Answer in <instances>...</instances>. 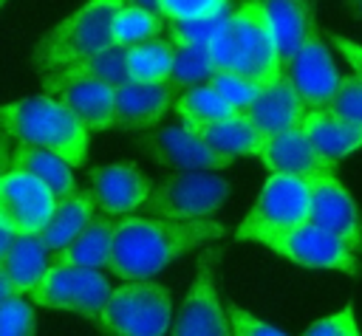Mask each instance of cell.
<instances>
[{
    "label": "cell",
    "instance_id": "obj_4",
    "mask_svg": "<svg viewBox=\"0 0 362 336\" xmlns=\"http://www.w3.org/2000/svg\"><path fill=\"white\" fill-rule=\"evenodd\" d=\"M124 0H88L79 11L57 23L34 48V65L42 73L90 59L113 45V17Z\"/></svg>",
    "mask_w": 362,
    "mask_h": 336
},
{
    "label": "cell",
    "instance_id": "obj_28",
    "mask_svg": "<svg viewBox=\"0 0 362 336\" xmlns=\"http://www.w3.org/2000/svg\"><path fill=\"white\" fill-rule=\"evenodd\" d=\"M175 113L184 119V124H209V121H223L232 116H240L235 107H229L209 85H195L184 96L173 102Z\"/></svg>",
    "mask_w": 362,
    "mask_h": 336
},
{
    "label": "cell",
    "instance_id": "obj_2",
    "mask_svg": "<svg viewBox=\"0 0 362 336\" xmlns=\"http://www.w3.org/2000/svg\"><path fill=\"white\" fill-rule=\"evenodd\" d=\"M0 130L17 141L45 147L71 167L85 164L90 136L82 121L54 96H31L0 107Z\"/></svg>",
    "mask_w": 362,
    "mask_h": 336
},
{
    "label": "cell",
    "instance_id": "obj_41",
    "mask_svg": "<svg viewBox=\"0 0 362 336\" xmlns=\"http://www.w3.org/2000/svg\"><path fill=\"white\" fill-rule=\"evenodd\" d=\"M11 240H14V234H11V229L0 220V260L6 257V251H8V246H11Z\"/></svg>",
    "mask_w": 362,
    "mask_h": 336
},
{
    "label": "cell",
    "instance_id": "obj_32",
    "mask_svg": "<svg viewBox=\"0 0 362 336\" xmlns=\"http://www.w3.org/2000/svg\"><path fill=\"white\" fill-rule=\"evenodd\" d=\"M71 68L74 73H82V76H90V79H99L110 88H119L122 82H127V68H124V48L119 45H110L105 48L102 54L90 56V59H82V62H74V65H65Z\"/></svg>",
    "mask_w": 362,
    "mask_h": 336
},
{
    "label": "cell",
    "instance_id": "obj_38",
    "mask_svg": "<svg viewBox=\"0 0 362 336\" xmlns=\"http://www.w3.org/2000/svg\"><path fill=\"white\" fill-rule=\"evenodd\" d=\"M303 336H359V328H356V319H354V302H348L334 316H325V319L314 322Z\"/></svg>",
    "mask_w": 362,
    "mask_h": 336
},
{
    "label": "cell",
    "instance_id": "obj_8",
    "mask_svg": "<svg viewBox=\"0 0 362 336\" xmlns=\"http://www.w3.org/2000/svg\"><path fill=\"white\" fill-rule=\"evenodd\" d=\"M110 291H113L110 282L96 268L51 263L45 274L40 277V282L28 291V296L34 299V305L54 308V311H71L96 325Z\"/></svg>",
    "mask_w": 362,
    "mask_h": 336
},
{
    "label": "cell",
    "instance_id": "obj_3",
    "mask_svg": "<svg viewBox=\"0 0 362 336\" xmlns=\"http://www.w3.org/2000/svg\"><path fill=\"white\" fill-rule=\"evenodd\" d=\"M206 51L215 71H235L260 85L283 76V65L274 51L260 0H246L235 14H229L226 28Z\"/></svg>",
    "mask_w": 362,
    "mask_h": 336
},
{
    "label": "cell",
    "instance_id": "obj_40",
    "mask_svg": "<svg viewBox=\"0 0 362 336\" xmlns=\"http://www.w3.org/2000/svg\"><path fill=\"white\" fill-rule=\"evenodd\" d=\"M8 158H11V147H8V136L0 130V181L8 172Z\"/></svg>",
    "mask_w": 362,
    "mask_h": 336
},
{
    "label": "cell",
    "instance_id": "obj_42",
    "mask_svg": "<svg viewBox=\"0 0 362 336\" xmlns=\"http://www.w3.org/2000/svg\"><path fill=\"white\" fill-rule=\"evenodd\" d=\"M11 296H20L17 291H14V285L6 280V274L0 271V302H6V299H11Z\"/></svg>",
    "mask_w": 362,
    "mask_h": 336
},
{
    "label": "cell",
    "instance_id": "obj_7",
    "mask_svg": "<svg viewBox=\"0 0 362 336\" xmlns=\"http://www.w3.org/2000/svg\"><path fill=\"white\" fill-rule=\"evenodd\" d=\"M229 198V181L209 169H192L170 175L164 184L150 189L141 203L150 215L167 220H206Z\"/></svg>",
    "mask_w": 362,
    "mask_h": 336
},
{
    "label": "cell",
    "instance_id": "obj_34",
    "mask_svg": "<svg viewBox=\"0 0 362 336\" xmlns=\"http://www.w3.org/2000/svg\"><path fill=\"white\" fill-rule=\"evenodd\" d=\"M331 116L351 121V124H362V76H342L339 88L334 93V99L325 107Z\"/></svg>",
    "mask_w": 362,
    "mask_h": 336
},
{
    "label": "cell",
    "instance_id": "obj_18",
    "mask_svg": "<svg viewBox=\"0 0 362 336\" xmlns=\"http://www.w3.org/2000/svg\"><path fill=\"white\" fill-rule=\"evenodd\" d=\"M150 189V178L136 164H107L90 169V195L96 212L127 215L147 200Z\"/></svg>",
    "mask_w": 362,
    "mask_h": 336
},
{
    "label": "cell",
    "instance_id": "obj_17",
    "mask_svg": "<svg viewBox=\"0 0 362 336\" xmlns=\"http://www.w3.org/2000/svg\"><path fill=\"white\" fill-rule=\"evenodd\" d=\"M175 90L167 82H122L113 90V127L150 130L173 107Z\"/></svg>",
    "mask_w": 362,
    "mask_h": 336
},
{
    "label": "cell",
    "instance_id": "obj_30",
    "mask_svg": "<svg viewBox=\"0 0 362 336\" xmlns=\"http://www.w3.org/2000/svg\"><path fill=\"white\" fill-rule=\"evenodd\" d=\"M212 73H215V68H212V59H209V51L206 48L173 45V71H170V79H167V85L173 90L201 85Z\"/></svg>",
    "mask_w": 362,
    "mask_h": 336
},
{
    "label": "cell",
    "instance_id": "obj_39",
    "mask_svg": "<svg viewBox=\"0 0 362 336\" xmlns=\"http://www.w3.org/2000/svg\"><path fill=\"white\" fill-rule=\"evenodd\" d=\"M328 40L342 51V56L351 62V68L356 71V76H362V45L354 42V40H348V37H339V34H331Z\"/></svg>",
    "mask_w": 362,
    "mask_h": 336
},
{
    "label": "cell",
    "instance_id": "obj_22",
    "mask_svg": "<svg viewBox=\"0 0 362 336\" xmlns=\"http://www.w3.org/2000/svg\"><path fill=\"white\" fill-rule=\"evenodd\" d=\"M116 220L102 217L99 212L90 217V223L59 251H51V263L57 265H79V268H107L110 260V243H113Z\"/></svg>",
    "mask_w": 362,
    "mask_h": 336
},
{
    "label": "cell",
    "instance_id": "obj_12",
    "mask_svg": "<svg viewBox=\"0 0 362 336\" xmlns=\"http://www.w3.org/2000/svg\"><path fill=\"white\" fill-rule=\"evenodd\" d=\"M45 90L48 96H54L57 102H62L88 133H99V130H110L113 127V90L110 85L74 73L71 68H59L51 73H42Z\"/></svg>",
    "mask_w": 362,
    "mask_h": 336
},
{
    "label": "cell",
    "instance_id": "obj_45",
    "mask_svg": "<svg viewBox=\"0 0 362 336\" xmlns=\"http://www.w3.org/2000/svg\"><path fill=\"white\" fill-rule=\"evenodd\" d=\"M3 3H6V0H0V6H3Z\"/></svg>",
    "mask_w": 362,
    "mask_h": 336
},
{
    "label": "cell",
    "instance_id": "obj_21",
    "mask_svg": "<svg viewBox=\"0 0 362 336\" xmlns=\"http://www.w3.org/2000/svg\"><path fill=\"white\" fill-rule=\"evenodd\" d=\"M297 127L305 133V138L314 144V150L334 164H339L345 155H351L362 147V124L342 121V119L331 116L325 107L305 110Z\"/></svg>",
    "mask_w": 362,
    "mask_h": 336
},
{
    "label": "cell",
    "instance_id": "obj_9",
    "mask_svg": "<svg viewBox=\"0 0 362 336\" xmlns=\"http://www.w3.org/2000/svg\"><path fill=\"white\" fill-rule=\"evenodd\" d=\"M283 76L291 82V88L308 110L328 107L342 76L334 65V56L325 45V34L320 28H314L303 40V45L283 62Z\"/></svg>",
    "mask_w": 362,
    "mask_h": 336
},
{
    "label": "cell",
    "instance_id": "obj_1",
    "mask_svg": "<svg viewBox=\"0 0 362 336\" xmlns=\"http://www.w3.org/2000/svg\"><path fill=\"white\" fill-rule=\"evenodd\" d=\"M226 234L218 220H167V217H124L116 220L107 271L119 280H150L175 257L206 246Z\"/></svg>",
    "mask_w": 362,
    "mask_h": 336
},
{
    "label": "cell",
    "instance_id": "obj_10",
    "mask_svg": "<svg viewBox=\"0 0 362 336\" xmlns=\"http://www.w3.org/2000/svg\"><path fill=\"white\" fill-rule=\"evenodd\" d=\"M308 212H311L308 178L272 172L269 181L263 184L255 206L249 209V215L240 220V226L235 232L300 226V223H308Z\"/></svg>",
    "mask_w": 362,
    "mask_h": 336
},
{
    "label": "cell",
    "instance_id": "obj_43",
    "mask_svg": "<svg viewBox=\"0 0 362 336\" xmlns=\"http://www.w3.org/2000/svg\"><path fill=\"white\" fill-rule=\"evenodd\" d=\"M124 3H130V6H141V8H147V11H156V0H124Z\"/></svg>",
    "mask_w": 362,
    "mask_h": 336
},
{
    "label": "cell",
    "instance_id": "obj_15",
    "mask_svg": "<svg viewBox=\"0 0 362 336\" xmlns=\"http://www.w3.org/2000/svg\"><path fill=\"white\" fill-rule=\"evenodd\" d=\"M139 144L156 158V164L175 167L181 172H192V169H209V172H215V169H223V167L232 164V158L218 155L215 150H209L184 124L164 127V130L150 133V136H139Z\"/></svg>",
    "mask_w": 362,
    "mask_h": 336
},
{
    "label": "cell",
    "instance_id": "obj_29",
    "mask_svg": "<svg viewBox=\"0 0 362 336\" xmlns=\"http://www.w3.org/2000/svg\"><path fill=\"white\" fill-rule=\"evenodd\" d=\"M161 28H164V20L156 11H147L141 6L122 3V8L113 17V45L130 48L136 42H144V40L158 37Z\"/></svg>",
    "mask_w": 362,
    "mask_h": 336
},
{
    "label": "cell",
    "instance_id": "obj_20",
    "mask_svg": "<svg viewBox=\"0 0 362 336\" xmlns=\"http://www.w3.org/2000/svg\"><path fill=\"white\" fill-rule=\"evenodd\" d=\"M274 51L280 65L303 45V40L317 28L314 23V0H260Z\"/></svg>",
    "mask_w": 362,
    "mask_h": 336
},
{
    "label": "cell",
    "instance_id": "obj_16",
    "mask_svg": "<svg viewBox=\"0 0 362 336\" xmlns=\"http://www.w3.org/2000/svg\"><path fill=\"white\" fill-rule=\"evenodd\" d=\"M255 158H260V164L269 172H280V175L311 178V175H320V172H337V164L322 158L297 124L288 127V130L263 136Z\"/></svg>",
    "mask_w": 362,
    "mask_h": 336
},
{
    "label": "cell",
    "instance_id": "obj_25",
    "mask_svg": "<svg viewBox=\"0 0 362 336\" xmlns=\"http://www.w3.org/2000/svg\"><path fill=\"white\" fill-rule=\"evenodd\" d=\"M51 265V251L40 240V234H14L6 257L0 260V271L14 285L17 294H28L45 268Z\"/></svg>",
    "mask_w": 362,
    "mask_h": 336
},
{
    "label": "cell",
    "instance_id": "obj_19",
    "mask_svg": "<svg viewBox=\"0 0 362 336\" xmlns=\"http://www.w3.org/2000/svg\"><path fill=\"white\" fill-rule=\"evenodd\" d=\"M308 107L303 104V99L297 96V90L291 88V82L286 76L274 79V82H266L257 96L252 99V104L243 110V116L263 133V136H272V133H280V130H288L294 124H300L303 113Z\"/></svg>",
    "mask_w": 362,
    "mask_h": 336
},
{
    "label": "cell",
    "instance_id": "obj_14",
    "mask_svg": "<svg viewBox=\"0 0 362 336\" xmlns=\"http://www.w3.org/2000/svg\"><path fill=\"white\" fill-rule=\"evenodd\" d=\"M57 206V195L28 172L8 169L0 181V220L11 234H40Z\"/></svg>",
    "mask_w": 362,
    "mask_h": 336
},
{
    "label": "cell",
    "instance_id": "obj_36",
    "mask_svg": "<svg viewBox=\"0 0 362 336\" xmlns=\"http://www.w3.org/2000/svg\"><path fill=\"white\" fill-rule=\"evenodd\" d=\"M229 0H156V14L161 20H192L226 11Z\"/></svg>",
    "mask_w": 362,
    "mask_h": 336
},
{
    "label": "cell",
    "instance_id": "obj_35",
    "mask_svg": "<svg viewBox=\"0 0 362 336\" xmlns=\"http://www.w3.org/2000/svg\"><path fill=\"white\" fill-rule=\"evenodd\" d=\"M0 336H37V319L23 296L0 302Z\"/></svg>",
    "mask_w": 362,
    "mask_h": 336
},
{
    "label": "cell",
    "instance_id": "obj_26",
    "mask_svg": "<svg viewBox=\"0 0 362 336\" xmlns=\"http://www.w3.org/2000/svg\"><path fill=\"white\" fill-rule=\"evenodd\" d=\"M8 169H17V172H28L34 175L37 181H42L57 198L74 192V172H71V164L45 150V147H37V144H25L20 141L14 150H11V158H8Z\"/></svg>",
    "mask_w": 362,
    "mask_h": 336
},
{
    "label": "cell",
    "instance_id": "obj_11",
    "mask_svg": "<svg viewBox=\"0 0 362 336\" xmlns=\"http://www.w3.org/2000/svg\"><path fill=\"white\" fill-rule=\"evenodd\" d=\"M221 251L204 248L198 257V271L184 299V308L173 325V336H232L226 311L221 308L215 288V265Z\"/></svg>",
    "mask_w": 362,
    "mask_h": 336
},
{
    "label": "cell",
    "instance_id": "obj_37",
    "mask_svg": "<svg viewBox=\"0 0 362 336\" xmlns=\"http://www.w3.org/2000/svg\"><path fill=\"white\" fill-rule=\"evenodd\" d=\"M226 319H229V330H232V336H286L283 330H277L274 325H269V322L257 319L255 313L238 308L235 302L226 305Z\"/></svg>",
    "mask_w": 362,
    "mask_h": 336
},
{
    "label": "cell",
    "instance_id": "obj_33",
    "mask_svg": "<svg viewBox=\"0 0 362 336\" xmlns=\"http://www.w3.org/2000/svg\"><path fill=\"white\" fill-rule=\"evenodd\" d=\"M209 88H212L229 107H235L238 113H243V110L252 104V99L257 96V90H260L263 85L255 82V79H249V76H240V73H235V71H215V73L209 76Z\"/></svg>",
    "mask_w": 362,
    "mask_h": 336
},
{
    "label": "cell",
    "instance_id": "obj_5",
    "mask_svg": "<svg viewBox=\"0 0 362 336\" xmlns=\"http://www.w3.org/2000/svg\"><path fill=\"white\" fill-rule=\"evenodd\" d=\"M170 288L153 280H133L110 291L96 328L107 336H164L170 330Z\"/></svg>",
    "mask_w": 362,
    "mask_h": 336
},
{
    "label": "cell",
    "instance_id": "obj_31",
    "mask_svg": "<svg viewBox=\"0 0 362 336\" xmlns=\"http://www.w3.org/2000/svg\"><path fill=\"white\" fill-rule=\"evenodd\" d=\"M229 23V8L206 17H192V20H167L170 28V42L173 45H192V48H209L215 37L226 28Z\"/></svg>",
    "mask_w": 362,
    "mask_h": 336
},
{
    "label": "cell",
    "instance_id": "obj_44",
    "mask_svg": "<svg viewBox=\"0 0 362 336\" xmlns=\"http://www.w3.org/2000/svg\"><path fill=\"white\" fill-rule=\"evenodd\" d=\"M348 6H351V8H354L359 17H362V0H348Z\"/></svg>",
    "mask_w": 362,
    "mask_h": 336
},
{
    "label": "cell",
    "instance_id": "obj_24",
    "mask_svg": "<svg viewBox=\"0 0 362 336\" xmlns=\"http://www.w3.org/2000/svg\"><path fill=\"white\" fill-rule=\"evenodd\" d=\"M189 133H195L209 150L226 158L238 155H257V147L263 141V133L240 113L223 121H209V124H184Z\"/></svg>",
    "mask_w": 362,
    "mask_h": 336
},
{
    "label": "cell",
    "instance_id": "obj_6",
    "mask_svg": "<svg viewBox=\"0 0 362 336\" xmlns=\"http://www.w3.org/2000/svg\"><path fill=\"white\" fill-rule=\"evenodd\" d=\"M235 240H252L263 243L274 254L305 265V268H331V271H345L351 277L359 274V260L356 254L337 240L334 234L322 232L314 223H300L288 229H249V232H235Z\"/></svg>",
    "mask_w": 362,
    "mask_h": 336
},
{
    "label": "cell",
    "instance_id": "obj_27",
    "mask_svg": "<svg viewBox=\"0 0 362 336\" xmlns=\"http://www.w3.org/2000/svg\"><path fill=\"white\" fill-rule=\"evenodd\" d=\"M124 68L133 82H167L173 71V42L153 37L124 48Z\"/></svg>",
    "mask_w": 362,
    "mask_h": 336
},
{
    "label": "cell",
    "instance_id": "obj_23",
    "mask_svg": "<svg viewBox=\"0 0 362 336\" xmlns=\"http://www.w3.org/2000/svg\"><path fill=\"white\" fill-rule=\"evenodd\" d=\"M96 215V203L90 189H74L62 198H57V206L45 223V229L40 232V240L45 243L48 251H59L65 248Z\"/></svg>",
    "mask_w": 362,
    "mask_h": 336
},
{
    "label": "cell",
    "instance_id": "obj_13",
    "mask_svg": "<svg viewBox=\"0 0 362 336\" xmlns=\"http://www.w3.org/2000/svg\"><path fill=\"white\" fill-rule=\"evenodd\" d=\"M311 186V212L308 223L342 240L354 254L362 251V215L351 192L337 181V172H320L308 178Z\"/></svg>",
    "mask_w": 362,
    "mask_h": 336
}]
</instances>
